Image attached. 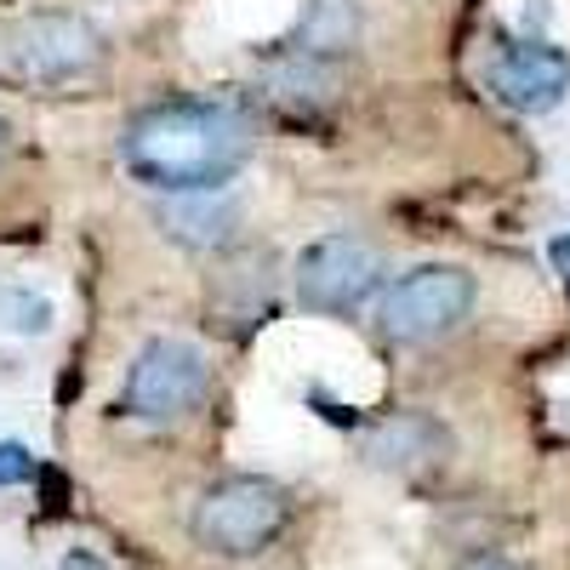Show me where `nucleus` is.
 Segmentation results:
<instances>
[{"mask_svg": "<svg viewBox=\"0 0 570 570\" xmlns=\"http://www.w3.org/2000/svg\"><path fill=\"white\" fill-rule=\"evenodd\" d=\"M257 155V120L228 98H171L126 120L120 166L155 195H212Z\"/></svg>", "mask_w": 570, "mask_h": 570, "instance_id": "1", "label": "nucleus"}, {"mask_svg": "<svg viewBox=\"0 0 570 570\" xmlns=\"http://www.w3.org/2000/svg\"><path fill=\"white\" fill-rule=\"evenodd\" d=\"M292 525V497L268 473H223L195 497L188 537L217 559H257Z\"/></svg>", "mask_w": 570, "mask_h": 570, "instance_id": "2", "label": "nucleus"}, {"mask_svg": "<svg viewBox=\"0 0 570 570\" xmlns=\"http://www.w3.org/2000/svg\"><path fill=\"white\" fill-rule=\"evenodd\" d=\"M473 285L468 268L456 263H422L400 279L383 285V303H376V331L383 343H400V348H422V343H440L473 314Z\"/></svg>", "mask_w": 570, "mask_h": 570, "instance_id": "3", "label": "nucleus"}, {"mask_svg": "<svg viewBox=\"0 0 570 570\" xmlns=\"http://www.w3.org/2000/svg\"><path fill=\"white\" fill-rule=\"evenodd\" d=\"M104 29L86 12H23L0 35V63L23 86H69L104 63Z\"/></svg>", "mask_w": 570, "mask_h": 570, "instance_id": "4", "label": "nucleus"}, {"mask_svg": "<svg viewBox=\"0 0 570 570\" xmlns=\"http://www.w3.org/2000/svg\"><path fill=\"white\" fill-rule=\"evenodd\" d=\"M212 389V360L200 343L188 337H149L120 383V411L137 422H183L188 411H200Z\"/></svg>", "mask_w": 570, "mask_h": 570, "instance_id": "5", "label": "nucleus"}, {"mask_svg": "<svg viewBox=\"0 0 570 570\" xmlns=\"http://www.w3.org/2000/svg\"><path fill=\"white\" fill-rule=\"evenodd\" d=\"M292 285H297V303L308 314H360L376 292H383V252L360 234H320L308 240L292 263Z\"/></svg>", "mask_w": 570, "mask_h": 570, "instance_id": "6", "label": "nucleus"}, {"mask_svg": "<svg viewBox=\"0 0 570 570\" xmlns=\"http://www.w3.org/2000/svg\"><path fill=\"white\" fill-rule=\"evenodd\" d=\"M485 91L513 115H548L570 91V58L548 40H502L485 63Z\"/></svg>", "mask_w": 570, "mask_h": 570, "instance_id": "7", "label": "nucleus"}, {"mask_svg": "<svg viewBox=\"0 0 570 570\" xmlns=\"http://www.w3.org/2000/svg\"><path fill=\"white\" fill-rule=\"evenodd\" d=\"M451 445H456L451 428L434 411H389L365 428L360 456L376 473H428V468L451 462Z\"/></svg>", "mask_w": 570, "mask_h": 570, "instance_id": "8", "label": "nucleus"}, {"mask_svg": "<svg viewBox=\"0 0 570 570\" xmlns=\"http://www.w3.org/2000/svg\"><path fill=\"white\" fill-rule=\"evenodd\" d=\"M155 223L166 240L188 246V252H217L234 240L240 228V200L228 188H212V195H160L155 200Z\"/></svg>", "mask_w": 570, "mask_h": 570, "instance_id": "9", "label": "nucleus"}, {"mask_svg": "<svg viewBox=\"0 0 570 570\" xmlns=\"http://www.w3.org/2000/svg\"><path fill=\"white\" fill-rule=\"evenodd\" d=\"M360 29H365L360 0H303L292 35L279 46L285 52H303V58H320V63H343L360 46Z\"/></svg>", "mask_w": 570, "mask_h": 570, "instance_id": "10", "label": "nucleus"}, {"mask_svg": "<svg viewBox=\"0 0 570 570\" xmlns=\"http://www.w3.org/2000/svg\"><path fill=\"white\" fill-rule=\"evenodd\" d=\"M263 86L285 104L314 109V104H331L343 91V63H320V58H303V52H285L279 46V52L263 63Z\"/></svg>", "mask_w": 570, "mask_h": 570, "instance_id": "11", "label": "nucleus"}, {"mask_svg": "<svg viewBox=\"0 0 570 570\" xmlns=\"http://www.w3.org/2000/svg\"><path fill=\"white\" fill-rule=\"evenodd\" d=\"M52 325H58V308L46 292H35V285H0V331H12V337H46Z\"/></svg>", "mask_w": 570, "mask_h": 570, "instance_id": "12", "label": "nucleus"}, {"mask_svg": "<svg viewBox=\"0 0 570 570\" xmlns=\"http://www.w3.org/2000/svg\"><path fill=\"white\" fill-rule=\"evenodd\" d=\"M35 480V451L18 440H0V491L7 485H29Z\"/></svg>", "mask_w": 570, "mask_h": 570, "instance_id": "13", "label": "nucleus"}, {"mask_svg": "<svg viewBox=\"0 0 570 570\" xmlns=\"http://www.w3.org/2000/svg\"><path fill=\"white\" fill-rule=\"evenodd\" d=\"M456 570H525V564H513V559H502V553H473V559H462Z\"/></svg>", "mask_w": 570, "mask_h": 570, "instance_id": "14", "label": "nucleus"}, {"mask_svg": "<svg viewBox=\"0 0 570 570\" xmlns=\"http://www.w3.org/2000/svg\"><path fill=\"white\" fill-rule=\"evenodd\" d=\"M548 263L564 274V285H570V234H553V240H548Z\"/></svg>", "mask_w": 570, "mask_h": 570, "instance_id": "15", "label": "nucleus"}, {"mask_svg": "<svg viewBox=\"0 0 570 570\" xmlns=\"http://www.w3.org/2000/svg\"><path fill=\"white\" fill-rule=\"evenodd\" d=\"M7 149H12V131H7V120H0V160H7Z\"/></svg>", "mask_w": 570, "mask_h": 570, "instance_id": "16", "label": "nucleus"}]
</instances>
